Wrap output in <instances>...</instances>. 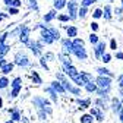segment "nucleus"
Listing matches in <instances>:
<instances>
[{
	"mask_svg": "<svg viewBox=\"0 0 123 123\" xmlns=\"http://www.w3.org/2000/svg\"><path fill=\"white\" fill-rule=\"evenodd\" d=\"M65 69H66V73H68L70 78L76 82V85H79V86L85 85V82H84V81H82V78H81V73L76 70L73 66H65Z\"/></svg>",
	"mask_w": 123,
	"mask_h": 123,
	"instance_id": "nucleus-1",
	"label": "nucleus"
},
{
	"mask_svg": "<svg viewBox=\"0 0 123 123\" xmlns=\"http://www.w3.org/2000/svg\"><path fill=\"white\" fill-rule=\"evenodd\" d=\"M68 9H69V13H70L69 18H70V19H75V18H76V9H78V3L72 0V2L68 3Z\"/></svg>",
	"mask_w": 123,
	"mask_h": 123,
	"instance_id": "nucleus-2",
	"label": "nucleus"
},
{
	"mask_svg": "<svg viewBox=\"0 0 123 123\" xmlns=\"http://www.w3.org/2000/svg\"><path fill=\"white\" fill-rule=\"evenodd\" d=\"M43 41H44L45 44H51V43L54 41V38H53V34H51V31H50V29H45V31H43Z\"/></svg>",
	"mask_w": 123,
	"mask_h": 123,
	"instance_id": "nucleus-3",
	"label": "nucleus"
},
{
	"mask_svg": "<svg viewBox=\"0 0 123 123\" xmlns=\"http://www.w3.org/2000/svg\"><path fill=\"white\" fill-rule=\"evenodd\" d=\"M28 63H29V62H28V57H26L24 53H18V54H16V65L26 66Z\"/></svg>",
	"mask_w": 123,
	"mask_h": 123,
	"instance_id": "nucleus-4",
	"label": "nucleus"
},
{
	"mask_svg": "<svg viewBox=\"0 0 123 123\" xmlns=\"http://www.w3.org/2000/svg\"><path fill=\"white\" fill-rule=\"evenodd\" d=\"M28 34H29V28L28 26H24L21 29V37H19L22 43H28Z\"/></svg>",
	"mask_w": 123,
	"mask_h": 123,
	"instance_id": "nucleus-5",
	"label": "nucleus"
},
{
	"mask_svg": "<svg viewBox=\"0 0 123 123\" xmlns=\"http://www.w3.org/2000/svg\"><path fill=\"white\" fill-rule=\"evenodd\" d=\"M97 82H98V85L101 88H109L110 86V79L109 78H103V76H100V78L97 79Z\"/></svg>",
	"mask_w": 123,
	"mask_h": 123,
	"instance_id": "nucleus-6",
	"label": "nucleus"
},
{
	"mask_svg": "<svg viewBox=\"0 0 123 123\" xmlns=\"http://www.w3.org/2000/svg\"><path fill=\"white\" fill-rule=\"evenodd\" d=\"M29 47H31V51H32L35 56H38V54L41 53L40 45H38V43H35V41H29Z\"/></svg>",
	"mask_w": 123,
	"mask_h": 123,
	"instance_id": "nucleus-7",
	"label": "nucleus"
},
{
	"mask_svg": "<svg viewBox=\"0 0 123 123\" xmlns=\"http://www.w3.org/2000/svg\"><path fill=\"white\" fill-rule=\"evenodd\" d=\"M63 49H65V51H73V44L69 41V38L63 40Z\"/></svg>",
	"mask_w": 123,
	"mask_h": 123,
	"instance_id": "nucleus-8",
	"label": "nucleus"
},
{
	"mask_svg": "<svg viewBox=\"0 0 123 123\" xmlns=\"http://www.w3.org/2000/svg\"><path fill=\"white\" fill-rule=\"evenodd\" d=\"M104 49H105V43H100V44L97 45V49H95V56H97V57H100V56H101V53L104 51Z\"/></svg>",
	"mask_w": 123,
	"mask_h": 123,
	"instance_id": "nucleus-9",
	"label": "nucleus"
},
{
	"mask_svg": "<svg viewBox=\"0 0 123 123\" xmlns=\"http://www.w3.org/2000/svg\"><path fill=\"white\" fill-rule=\"evenodd\" d=\"M66 6V0H54V7L56 9H62Z\"/></svg>",
	"mask_w": 123,
	"mask_h": 123,
	"instance_id": "nucleus-10",
	"label": "nucleus"
},
{
	"mask_svg": "<svg viewBox=\"0 0 123 123\" xmlns=\"http://www.w3.org/2000/svg\"><path fill=\"white\" fill-rule=\"evenodd\" d=\"M12 69H13V63H6L5 66H2L3 73H9V72H12Z\"/></svg>",
	"mask_w": 123,
	"mask_h": 123,
	"instance_id": "nucleus-11",
	"label": "nucleus"
},
{
	"mask_svg": "<svg viewBox=\"0 0 123 123\" xmlns=\"http://www.w3.org/2000/svg\"><path fill=\"white\" fill-rule=\"evenodd\" d=\"M76 34H78V29H76L75 26L68 28V35H69V37H76Z\"/></svg>",
	"mask_w": 123,
	"mask_h": 123,
	"instance_id": "nucleus-12",
	"label": "nucleus"
},
{
	"mask_svg": "<svg viewBox=\"0 0 123 123\" xmlns=\"http://www.w3.org/2000/svg\"><path fill=\"white\" fill-rule=\"evenodd\" d=\"M51 86H53L56 91H59V92H65V86H62L57 81H56V82H53V85H51Z\"/></svg>",
	"mask_w": 123,
	"mask_h": 123,
	"instance_id": "nucleus-13",
	"label": "nucleus"
},
{
	"mask_svg": "<svg viewBox=\"0 0 123 123\" xmlns=\"http://www.w3.org/2000/svg\"><path fill=\"white\" fill-rule=\"evenodd\" d=\"M54 16H56V13H54V10H51V12H49V13L44 16V21H45V22H50Z\"/></svg>",
	"mask_w": 123,
	"mask_h": 123,
	"instance_id": "nucleus-14",
	"label": "nucleus"
},
{
	"mask_svg": "<svg viewBox=\"0 0 123 123\" xmlns=\"http://www.w3.org/2000/svg\"><path fill=\"white\" fill-rule=\"evenodd\" d=\"M81 122H82V123H92V119H91V116L85 114V116L81 117Z\"/></svg>",
	"mask_w": 123,
	"mask_h": 123,
	"instance_id": "nucleus-15",
	"label": "nucleus"
},
{
	"mask_svg": "<svg viewBox=\"0 0 123 123\" xmlns=\"http://www.w3.org/2000/svg\"><path fill=\"white\" fill-rule=\"evenodd\" d=\"M9 85V81L6 78H0V88H6Z\"/></svg>",
	"mask_w": 123,
	"mask_h": 123,
	"instance_id": "nucleus-16",
	"label": "nucleus"
},
{
	"mask_svg": "<svg viewBox=\"0 0 123 123\" xmlns=\"http://www.w3.org/2000/svg\"><path fill=\"white\" fill-rule=\"evenodd\" d=\"M21 81H22L21 78H16V79L12 82V86H13V88H21Z\"/></svg>",
	"mask_w": 123,
	"mask_h": 123,
	"instance_id": "nucleus-17",
	"label": "nucleus"
},
{
	"mask_svg": "<svg viewBox=\"0 0 123 123\" xmlns=\"http://www.w3.org/2000/svg\"><path fill=\"white\" fill-rule=\"evenodd\" d=\"M50 31H51V34H53V38H54V40H59V38H60V34H59V31H56L54 28H51Z\"/></svg>",
	"mask_w": 123,
	"mask_h": 123,
	"instance_id": "nucleus-18",
	"label": "nucleus"
},
{
	"mask_svg": "<svg viewBox=\"0 0 123 123\" xmlns=\"http://www.w3.org/2000/svg\"><path fill=\"white\" fill-rule=\"evenodd\" d=\"M86 89H88L89 92H92V91H95V89H97V86H95V84H92V82H89V84L86 85Z\"/></svg>",
	"mask_w": 123,
	"mask_h": 123,
	"instance_id": "nucleus-19",
	"label": "nucleus"
},
{
	"mask_svg": "<svg viewBox=\"0 0 123 123\" xmlns=\"http://www.w3.org/2000/svg\"><path fill=\"white\" fill-rule=\"evenodd\" d=\"M89 41H91L92 44H95V43L98 41V37H97L95 34H91V35H89Z\"/></svg>",
	"mask_w": 123,
	"mask_h": 123,
	"instance_id": "nucleus-20",
	"label": "nucleus"
},
{
	"mask_svg": "<svg viewBox=\"0 0 123 123\" xmlns=\"http://www.w3.org/2000/svg\"><path fill=\"white\" fill-rule=\"evenodd\" d=\"M70 18H69V15H60L59 16V21H62V22H66V21H69Z\"/></svg>",
	"mask_w": 123,
	"mask_h": 123,
	"instance_id": "nucleus-21",
	"label": "nucleus"
},
{
	"mask_svg": "<svg viewBox=\"0 0 123 123\" xmlns=\"http://www.w3.org/2000/svg\"><path fill=\"white\" fill-rule=\"evenodd\" d=\"M95 0H82V7H86V6H89L91 3H94Z\"/></svg>",
	"mask_w": 123,
	"mask_h": 123,
	"instance_id": "nucleus-22",
	"label": "nucleus"
},
{
	"mask_svg": "<svg viewBox=\"0 0 123 123\" xmlns=\"http://www.w3.org/2000/svg\"><path fill=\"white\" fill-rule=\"evenodd\" d=\"M32 79H35V82H37V84H41V79H40V76H38V73H37V72H34V73H32Z\"/></svg>",
	"mask_w": 123,
	"mask_h": 123,
	"instance_id": "nucleus-23",
	"label": "nucleus"
},
{
	"mask_svg": "<svg viewBox=\"0 0 123 123\" xmlns=\"http://www.w3.org/2000/svg\"><path fill=\"white\" fill-rule=\"evenodd\" d=\"M110 59H111V56H110V54H103V62H104V63H109Z\"/></svg>",
	"mask_w": 123,
	"mask_h": 123,
	"instance_id": "nucleus-24",
	"label": "nucleus"
},
{
	"mask_svg": "<svg viewBox=\"0 0 123 123\" xmlns=\"http://www.w3.org/2000/svg\"><path fill=\"white\" fill-rule=\"evenodd\" d=\"M19 91H21V88H13V91H12V97L15 98V97L19 94Z\"/></svg>",
	"mask_w": 123,
	"mask_h": 123,
	"instance_id": "nucleus-25",
	"label": "nucleus"
},
{
	"mask_svg": "<svg viewBox=\"0 0 123 123\" xmlns=\"http://www.w3.org/2000/svg\"><path fill=\"white\" fill-rule=\"evenodd\" d=\"M85 15H86V9H85V7H81V10H79V16H81V18H85Z\"/></svg>",
	"mask_w": 123,
	"mask_h": 123,
	"instance_id": "nucleus-26",
	"label": "nucleus"
},
{
	"mask_svg": "<svg viewBox=\"0 0 123 123\" xmlns=\"http://www.w3.org/2000/svg\"><path fill=\"white\" fill-rule=\"evenodd\" d=\"M9 13L10 15H16L18 13V9L16 7H9Z\"/></svg>",
	"mask_w": 123,
	"mask_h": 123,
	"instance_id": "nucleus-27",
	"label": "nucleus"
},
{
	"mask_svg": "<svg viewBox=\"0 0 123 123\" xmlns=\"http://www.w3.org/2000/svg\"><path fill=\"white\" fill-rule=\"evenodd\" d=\"M105 18H110V6H105Z\"/></svg>",
	"mask_w": 123,
	"mask_h": 123,
	"instance_id": "nucleus-28",
	"label": "nucleus"
},
{
	"mask_svg": "<svg viewBox=\"0 0 123 123\" xmlns=\"http://www.w3.org/2000/svg\"><path fill=\"white\" fill-rule=\"evenodd\" d=\"M101 16V10L100 9H97L95 12H94V18H100Z\"/></svg>",
	"mask_w": 123,
	"mask_h": 123,
	"instance_id": "nucleus-29",
	"label": "nucleus"
},
{
	"mask_svg": "<svg viewBox=\"0 0 123 123\" xmlns=\"http://www.w3.org/2000/svg\"><path fill=\"white\" fill-rule=\"evenodd\" d=\"M12 5L18 9V6H21V0H13V3H12Z\"/></svg>",
	"mask_w": 123,
	"mask_h": 123,
	"instance_id": "nucleus-30",
	"label": "nucleus"
},
{
	"mask_svg": "<svg viewBox=\"0 0 123 123\" xmlns=\"http://www.w3.org/2000/svg\"><path fill=\"white\" fill-rule=\"evenodd\" d=\"M110 45H111L113 50H116V49H117V43H116V40H111V44H110Z\"/></svg>",
	"mask_w": 123,
	"mask_h": 123,
	"instance_id": "nucleus-31",
	"label": "nucleus"
},
{
	"mask_svg": "<svg viewBox=\"0 0 123 123\" xmlns=\"http://www.w3.org/2000/svg\"><path fill=\"white\" fill-rule=\"evenodd\" d=\"M98 72H100L101 75H103V73H104V75H111V73H109V70H107V69H98Z\"/></svg>",
	"mask_w": 123,
	"mask_h": 123,
	"instance_id": "nucleus-32",
	"label": "nucleus"
},
{
	"mask_svg": "<svg viewBox=\"0 0 123 123\" xmlns=\"http://www.w3.org/2000/svg\"><path fill=\"white\" fill-rule=\"evenodd\" d=\"M13 120H19V113L18 111H13Z\"/></svg>",
	"mask_w": 123,
	"mask_h": 123,
	"instance_id": "nucleus-33",
	"label": "nucleus"
},
{
	"mask_svg": "<svg viewBox=\"0 0 123 123\" xmlns=\"http://www.w3.org/2000/svg\"><path fill=\"white\" fill-rule=\"evenodd\" d=\"M91 28L94 29V31H97V29H98V24H95V22H92V24H91Z\"/></svg>",
	"mask_w": 123,
	"mask_h": 123,
	"instance_id": "nucleus-34",
	"label": "nucleus"
},
{
	"mask_svg": "<svg viewBox=\"0 0 123 123\" xmlns=\"http://www.w3.org/2000/svg\"><path fill=\"white\" fill-rule=\"evenodd\" d=\"M5 3H6V5H9V6H12V3H13V0H5Z\"/></svg>",
	"mask_w": 123,
	"mask_h": 123,
	"instance_id": "nucleus-35",
	"label": "nucleus"
},
{
	"mask_svg": "<svg viewBox=\"0 0 123 123\" xmlns=\"http://www.w3.org/2000/svg\"><path fill=\"white\" fill-rule=\"evenodd\" d=\"M116 56H117V57H119V59H123V54H122V53H117V54H116Z\"/></svg>",
	"mask_w": 123,
	"mask_h": 123,
	"instance_id": "nucleus-36",
	"label": "nucleus"
},
{
	"mask_svg": "<svg viewBox=\"0 0 123 123\" xmlns=\"http://www.w3.org/2000/svg\"><path fill=\"white\" fill-rule=\"evenodd\" d=\"M120 86H123V76L120 78Z\"/></svg>",
	"mask_w": 123,
	"mask_h": 123,
	"instance_id": "nucleus-37",
	"label": "nucleus"
},
{
	"mask_svg": "<svg viewBox=\"0 0 123 123\" xmlns=\"http://www.w3.org/2000/svg\"><path fill=\"white\" fill-rule=\"evenodd\" d=\"M2 104H3V101H2V98H0V109H2Z\"/></svg>",
	"mask_w": 123,
	"mask_h": 123,
	"instance_id": "nucleus-38",
	"label": "nucleus"
},
{
	"mask_svg": "<svg viewBox=\"0 0 123 123\" xmlns=\"http://www.w3.org/2000/svg\"><path fill=\"white\" fill-rule=\"evenodd\" d=\"M120 119H122V122H123V111H122V114H120Z\"/></svg>",
	"mask_w": 123,
	"mask_h": 123,
	"instance_id": "nucleus-39",
	"label": "nucleus"
},
{
	"mask_svg": "<svg viewBox=\"0 0 123 123\" xmlns=\"http://www.w3.org/2000/svg\"><path fill=\"white\" fill-rule=\"evenodd\" d=\"M3 16H5V15H0V21H2V19H3Z\"/></svg>",
	"mask_w": 123,
	"mask_h": 123,
	"instance_id": "nucleus-40",
	"label": "nucleus"
},
{
	"mask_svg": "<svg viewBox=\"0 0 123 123\" xmlns=\"http://www.w3.org/2000/svg\"><path fill=\"white\" fill-rule=\"evenodd\" d=\"M6 123H12V122H6Z\"/></svg>",
	"mask_w": 123,
	"mask_h": 123,
	"instance_id": "nucleus-41",
	"label": "nucleus"
}]
</instances>
